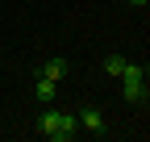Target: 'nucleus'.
<instances>
[{
	"label": "nucleus",
	"mask_w": 150,
	"mask_h": 142,
	"mask_svg": "<svg viewBox=\"0 0 150 142\" xmlns=\"http://www.w3.org/2000/svg\"><path fill=\"white\" fill-rule=\"evenodd\" d=\"M67 71H71V63H67V59H50V63H42V75H46V80H54V84L67 80Z\"/></svg>",
	"instance_id": "obj_3"
},
{
	"label": "nucleus",
	"mask_w": 150,
	"mask_h": 142,
	"mask_svg": "<svg viewBox=\"0 0 150 142\" xmlns=\"http://www.w3.org/2000/svg\"><path fill=\"white\" fill-rule=\"evenodd\" d=\"M104 71L121 80V71H125V59H121V55H108V59H104Z\"/></svg>",
	"instance_id": "obj_6"
},
{
	"label": "nucleus",
	"mask_w": 150,
	"mask_h": 142,
	"mask_svg": "<svg viewBox=\"0 0 150 142\" xmlns=\"http://www.w3.org/2000/svg\"><path fill=\"white\" fill-rule=\"evenodd\" d=\"M38 130H42V138H50V142H71L75 134H79V117H75V113L46 109L42 117H38Z\"/></svg>",
	"instance_id": "obj_1"
},
{
	"label": "nucleus",
	"mask_w": 150,
	"mask_h": 142,
	"mask_svg": "<svg viewBox=\"0 0 150 142\" xmlns=\"http://www.w3.org/2000/svg\"><path fill=\"white\" fill-rule=\"evenodd\" d=\"M121 84H125V100H129V104L146 100V80H121Z\"/></svg>",
	"instance_id": "obj_5"
},
{
	"label": "nucleus",
	"mask_w": 150,
	"mask_h": 142,
	"mask_svg": "<svg viewBox=\"0 0 150 142\" xmlns=\"http://www.w3.org/2000/svg\"><path fill=\"white\" fill-rule=\"evenodd\" d=\"M129 4H134V9H142V4H146V0H129Z\"/></svg>",
	"instance_id": "obj_7"
},
{
	"label": "nucleus",
	"mask_w": 150,
	"mask_h": 142,
	"mask_svg": "<svg viewBox=\"0 0 150 142\" xmlns=\"http://www.w3.org/2000/svg\"><path fill=\"white\" fill-rule=\"evenodd\" d=\"M75 117H79V130L83 134H92V138L104 134V113L100 109H83V113H75Z\"/></svg>",
	"instance_id": "obj_2"
},
{
	"label": "nucleus",
	"mask_w": 150,
	"mask_h": 142,
	"mask_svg": "<svg viewBox=\"0 0 150 142\" xmlns=\"http://www.w3.org/2000/svg\"><path fill=\"white\" fill-rule=\"evenodd\" d=\"M146 80H150V67H146Z\"/></svg>",
	"instance_id": "obj_8"
},
{
	"label": "nucleus",
	"mask_w": 150,
	"mask_h": 142,
	"mask_svg": "<svg viewBox=\"0 0 150 142\" xmlns=\"http://www.w3.org/2000/svg\"><path fill=\"white\" fill-rule=\"evenodd\" d=\"M54 92H59V84H54V80H46V75H38V84H33V96L42 100V104H50V100H54Z\"/></svg>",
	"instance_id": "obj_4"
}]
</instances>
